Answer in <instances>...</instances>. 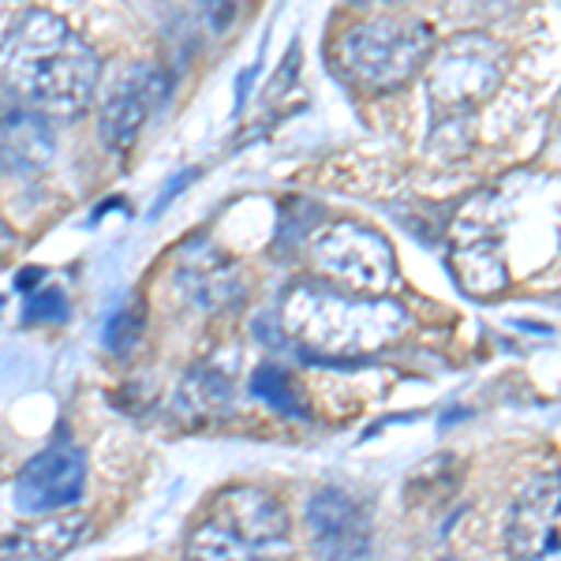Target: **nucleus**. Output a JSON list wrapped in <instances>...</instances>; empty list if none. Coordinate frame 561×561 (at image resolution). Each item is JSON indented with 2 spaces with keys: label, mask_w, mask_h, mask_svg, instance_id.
<instances>
[{
  "label": "nucleus",
  "mask_w": 561,
  "mask_h": 561,
  "mask_svg": "<svg viewBox=\"0 0 561 561\" xmlns=\"http://www.w3.org/2000/svg\"><path fill=\"white\" fill-rule=\"evenodd\" d=\"M98 71V53L45 8H26L0 38V83L42 116L83 113L94 98Z\"/></svg>",
  "instance_id": "1"
},
{
  "label": "nucleus",
  "mask_w": 561,
  "mask_h": 561,
  "mask_svg": "<svg viewBox=\"0 0 561 561\" xmlns=\"http://www.w3.org/2000/svg\"><path fill=\"white\" fill-rule=\"evenodd\" d=\"M280 325L314 356L345 359L401 337L409 314L386 296H356L330 280H300L280 300Z\"/></svg>",
  "instance_id": "2"
},
{
  "label": "nucleus",
  "mask_w": 561,
  "mask_h": 561,
  "mask_svg": "<svg viewBox=\"0 0 561 561\" xmlns=\"http://www.w3.org/2000/svg\"><path fill=\"white\" fill-rule=\"evenodd\" d=\"M288 513L262 486H229L206 505L184 542L187 561H266L285 550Z\"/></svg>",
  "instance_id": "3"
},
{
  "label": "nucleus",
  "mask_w": 561,
  "mask_h": 561,
  "mask_svg": "<svg viewBox=\"0 0 561 561\" xmlns=\"http://www.w3.org/2000/svg\"><path fill=\"white\" fill-rule=\"evenodd\" d=\"M434 53V34L427 23L378 15V20L352 23L333 42V65L352 87L367 94H389L427 68Z\"/></svg>",
  "instance_id": "4"
},
{
  "label": "nucleus",
  "mask_w": 561,
  "mask_h": 561,
  "mask_svg": "<svg viewBox=\"0 0 561 561\" xmlns=\"http://www.w3.org/2000/svg\"><path fill=\"white\" fill-rule=\"evenodd\" d=\"M314 270L330 285L356 296H386L397 285V255L389 240L370 225L333 221L311 243Z\"/></svg>",
  "instance_id": "5"
},
{
  "label": "nucleus",
  "mask_w": 561,
  "mask_h": 561,
  "mask_svg": "<svg viewBox=\"0 0 561 561\" xmlns=\"http://www.w3.org/2000/svg\"><path fill=\"white\" fill-rule=\"evenodd\" d=\"M431 102L449 116L472 113L502 87V49L483 34H460L431 53Z\"/></svg>",
  "instance_id": "6"
},
{
  "label": "nucleus",
  "mask_w": 561,
  "mask_h": 561,
  "mask_svg": "<svg viewBox=\"0 0 561 561\" xmlns=\"http://www.w3.org/2000/svg\"><path fill=\"white\" fill-rule=\"evenodd\" d=\"M87 465L76 446H49L34 454L20 468L12 483V502L26 517H45V513H65L83 497Z\"/></svg>",
  "instance_id": "7"
},
{
  "label": "nucleus",
  "mask_w": 561,
  "mask_h": 561,
  "mask_svg": "<svg viewBox=\"0 0 561 561\" xmlns=\"http://www.w3.org/2000/svg\"><path fill=\"white\" fill-rule=\"evenodd\" d=\"M169 83L158 68L135 65L108 87L102 113H98V131L108 150L124 153L135 147V139L147 128V121L158 113V105L165 102Z\"/></svg>",
  "instance_id": "8"
},
{
  "label": "nucleus",
  "mask_w": 561,
  "mask_h": 561,
  "mask_svg": "<svg viewBox=\"0 0 561 561\" xmlns=\"http://www.w3.org/2000/svg\"><path fill=\"white\" fill-rule=\"evenodd\" d=\"M510 547L517 561H561V476L528 483L510 513Z\"/></svg>",
  "instance_id": "9"
},
{
  "label": "nucleus",
  "mask_w": 561,
  "mask_h": 561,
  "mask_svg": "<svg viewBox=\"0 0 561 561\" xmlns=\"http://www.w3.org/2000/svg\"><path fill=\"white\" fill-rule=\"evenodd\" d=\"M307 531L319 561H364L367 517L345 491H319L307 505Z\"/></svg>",
  "instance_id": "10"
},
{
  "label": "nucleus",
  "mask_w": 561,
  "mask_h": 561,
  "mask_svg": "<svg viewBox=\"0 0 561 561\" xmlns=\"http://www.w3.org/2000/svg\"><path fill=\"white\" fill-rule=\"evenodd\" d=\"M90 536V517L83 513H45L26 520L0 539V561H60Z\"/></svg>",
  "instance_id": "11"
},
{
  "label": "nucleus",
  "mask_w": 561,
  "mask_h": 561,
  "mask_svg": "<svg viewBox=\"0 0 561 561\" xmlns=\"http://www.w3.org/2000/svg\"><path fill=\"white\" fill-rule=\"evenodd\" d=\"M53 131L45 116L31 105L0 108V165L15 173H34L53 161Z\"/></svg>",
  "instance_id": "12"
},
{
  "label": "nucleus",
  "mask_w": 561,
  "mask_h": 561,
  "mask_svg": "<svg viewBox=\"0 0 561 561\" xmlns=\"http://www.w3.org/2000/svg\"><path fill=\"white\" fill-rule=\"evenodd\" d=\"M180 280H184L187 293H192L195 300L206 304V307L232 304L243 293L237 270H232V262L217 255L214 248H203V251L187 248L184 259H180Z\"/></svg>",
  "instance_id": "13"
},
{
  "label": "nucleus",
  "mask_w": 561,
  "mask_h": 561,
  "mask_svg": "<svg viewBox=\"0 0 561 561\" xmlns=\"http://www.w3.org/2000/svg\"><path fill=\"white\" fill-rule=\"evenodd\" d=\"M180 401H184V409H195L198 420H206V415H214L217 409H225V401H229V382H225V375H217V370L198 367L195 375H187Z\"/></svg>",
  "instance_id": "14"
},
{
  "label": "nucleus",
  "mask_w": 561,
  "mask_h": 561,
  "mask_svg": "<svg viewBox=\"0 0 561 561\" xmlns=\"http://www.w3.org/2000/svg\"><path fill=\"white\" fill-rule=\"evenodd\" d=\"M251 393L259 401H266L270 409L285 412V415H304V404H300V393L288 382V375L280 367H259L251 375Z\"/></svg>",
  "instance_id": "15"
},
{
  "label": "nucleus",
  "mask_w": 561,
  "mask_h": 561,
  "mask_svg": "<svg viewBox=\"0 0 561 561\" xmlns=\"http://www.w3.org/2000/svg\"><path fill=\"white\" fill-rule=\"evenodd\" d=\"M142 341V311L139 304L124 307V311H116L113 319L105 325V348L108 352H121V356H128V352Z\"/></svg>",
  "instance_id": "16"
},
{
  "label": "nucleus",
  "mask_w": 561,
  "mask_h": 561,
  "mask_svg": "<svg viewBox=\"0 0 561 561\" xmlns=\"http://www.w3.org/2000/svg\"><path fill=\"white\" fill-rule=\"evenodd\" d=\"M65 296H60V288H45V293L34 296L31 304H26V322H60L65 319Z\"/></svg>",
  "instance_id": "17"
},
{
  "label": "nucleus",
  "mask_w": 561,
  "mask_h": 561,
  "mask_svg": "<svg viewBox=\"0 0 561 561\" xmlns=\"http://www.w3.org/2000/svg\"><path fill=\"white\" fill-rule=\"evenodd\" d=\"M206 12V20H210L214 31H225V26L232 23V15H237V4L240 0H198Z\"/></svg>",
  "instance_id": "18"
},
{
  "label": "nucleus",
  "mask_w": 561,
  "mask_h": 561,
  "mask_svg": "<svg viewBox=\"0 0 561 561\" xmlns=\"http://www.w3.org/2000/svg\"><path fill=\"white\" fill-rule=\"evenodd\" d=\"M192 180H195V169H184V173H180V176L169 180V184H165V192L158 195V203H153V210H150V214H153V217H158V214H165V206L173 203V198H176L180 192H184V187L192 184Z\"/></svg>",
  "instance_id": "19"
},
{
  "label": "nucleus",
  "mask_w": 561,
  "mask_h": 561,
  "mask_svg": "<svg viewBox=\"0 0 561 561\" xmlns=\"http://www.w3.org/2000/svg\"><path fill=\"white\" fill-rule=\"evenodd\" d=\"M446 561H460V558H446Z\"/></svg>",
  "instance_id": "20"
}]
</instances>
